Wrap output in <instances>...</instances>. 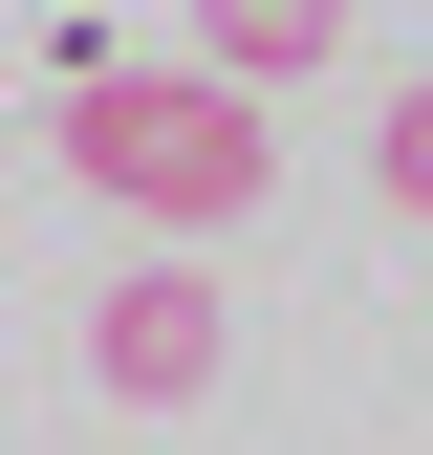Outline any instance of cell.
<instances>
[{
  "instance_id": "cell-3",
  "label": "cell",
  "mask_w": 433,
  "mask_h": 455,
  "mask_svg": "<svg viewBox=\"0 0 433 455\" xmlns=\"http://www.w3.org/2000/svg\"><path fill=\"white\" fill-rule=\"evenodd\" d=\"M195 44L282 87V66H325V44H347V0H195Z\"/></svg>"
},
{
  "instance_id": "cell-4",
  "label": "cell",
  "mask_w": 433,
  "mask_h": 455,
  "mask_svg": "<svg viewBox=\"0 0 433 455\" xmlns=\"http://www.w3.org/2000/svg\"><path fill=\"white\" fill-rule=\"evenodd\" d=\"M368 174H390V217H433V87H390V131H368Z\"/></svg>"
},
{
  "instance_id": "cell-2",
  "label": "cell",
  "mask_w": 433,
  "mask_h": 455,
  "mask_svg": "<svg viewBox=\"0 0 433 455\" xmlns=\"http://www.w3.org/2000/svg\"><path fill=\"white\" fill-rule=\"evenodd\" d=\"M87 390H108V412H195V390H216V282H195V260L108 282V325H87Z\"/></svg>"
},
{
  "instance_id": "cell-1",
  "label": "cell",
  "mask_w": 433,
  "mask_h": 455,
  "mask_svg": "<svg viewBox=\"0 0 433 455\" xmlns=\"http://www.w3.org/2000/svg\"><path fill=\"white\" fill-rule=\"evenodd\" d=\"M66 174H87V217H152V239L260 217L282 196L260 66H66Z\"/></svg>"
}]
</instances>
